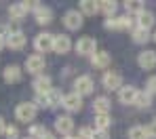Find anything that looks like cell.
Wrapping results in <instances>:
<instances>
[{
	"label": "cell",
	"mask_w": 156,
	"mask_h": 139,
	"mask_svg": "<svg viewBox=\"0 0 156 139\" xmlns=\"http://www.w3.org/2000/svg\"><path fill=\"white\" fill-rule=\"evenodd\" d=\"M36 114H38V108H36V103H32V101H23V103H19L17 108H15V118L19 120V122H34L36 120Z\"/></svg>",
	"instance_id": "cell-1"
},
{
	"label": "cell",
	"mask_w": 156,
	"mask_h": 139,
	"mask_svg": "<svg viewBox=\"0 0 156 139\" xmlns=\"http://www.w3.org/2000/svg\"><path fill=\"white\" fill-rule=\"evenodd\" d=\"M26 34L21 32V30L13 28V30H6V34H4V42H6V47L9 49H13V51H21L23 47H26Z\"/></svg>",
	"instance_id": "cell-2"
},
{
	"label": "cell",
	"mask_w": 156,
	"mask_h": 139,
	"mask_svg": "<svg viewBox=\"0 0 156 139\" xmlns=\"http://www.w3.org/2000/svg\"><path fill=\"white\" fill-rule=\"evenodd\" d=\"M53 38H55V34H49V32L36 34V38H34V49L38 51V55L53 51Z\"/></svg>",
	"instance_id": "cell-3"
},
{
	"label": "cell",
	"mask_w": 156,
	"mask_h": 139,
	"mask_svg": "<svg viewBox=\"0 0 156 139\" xmlns=\"http://www.w3.org/2000/svg\"><path fill=\"white\" fill-rule=\"evenodd\" d=\"M74 49H76L78 55H95V53H97V42H95V38H91V36H82V38H78Z\"/></svg>",
	"instance_id": "cell-4"
},
{
	"label": "cell",
	"mask_w": 156,
	"mask_h": 139,
	"mask_svg": "<svg viewBox=\"0 0 156 139\" xmlns=\"http://www.w3.org/2000/svg\"><path fill=\"white\" fill-rule=\"evenodd\" d=\"M55 131L61 137H72V133H74V120H72V116H57L55 118Z\"/></svg>",
	"instance_id": "cell-5"
},
{
	"label": "cell",
	"mask_w": 156,
	"mask_h": 139,
	"mask_svg": "<svg viewBox=\"0 0 156 139\" xmlns=\"http://www.w3.org/2000/svg\"><path fill=\"white\" fill-rule=\"evenodd\" d=\"M105 28L108 30H131L133 28V19L129 15H114L105 19Z\"/></svg>",
	"instance_id": "cell-6"
},
{
	"label": "cell",
	"mask_w": 156,
	"mask_h": 139,
	"mask_svg": "<svg viewBox=\"0 0 156 139\" xmlns=\"http://www.w3.org/2000/svg\"><path fill=\"white\" fill-rule=\"evenodd\" d=\"M93 86H95V82H93V78L91 76H87V74H82V76H78L76 80H74V93L76 95H91L93 93Z\"/></svg>",
	"instance_id": "cell-7"
},
{
	"label": "cell",
	"mask_w": 156,
	"mask_h": 139,
	"mask_svg": "<svg viewBox=\"0 0 156 139\" xmlns=\"http://www.w3.org/2000/svg\"><path fill=\"white\" fill-rule=\"evenodd\" d=\"M44 65H47V61H44V57L38 55V53H34V55H30L26 59V70L30 74H44Z\"/></svg>",
	"instance_id": "cell-8"
},
{
	"label": "cell",
	"mask_w": 156,
	"mask_h": 139,
	"mask_svg": "<svg viewBox=\"0 0 156 139\" xmlns=\"http://www.w3.org/2000/svg\"><path fill=\"white\" fill-rule=\"evenodd\" d=\"M72 47H74V44H72V40H70L68 34H55V38H53V51H55V53L66 55V53H70Z\"/></svg>",
	"instance_id": "cell-9"
},
{
	"label": "cell",
	"mask_w": 156,
	"mask_h": 139,
	"mask_svg": "<svg viewBox=\"0 0 156 139\" xmlns=\"http://www.w3.org/2000/svg\"><path fill=\"white\" fill-rule=\"evenodd\" d=\"M21 76H23V70L17 65V63H9L2 72V78L6 84H15V82H21Z\"/></svg>",
	"instance_id": "cell-10"
},
{
	"label": "cell",
	"mask_w": 156,
	"mask_h": 139,
	"mask_svg": "<svg viewBox=\"0 0 156 139\" xmlns=\"http://www.w3.org/2000/svg\"><path fill=\"white\" fill-rule=\"evenodd\" d=\"M84 15L80 13V11H76V9H72V11H68L66 15H63V26L68 30H80L82 28V19Z\"/></svg>",
	"instance_id": "cell-11"
},
{
	"label": "cell",
	"mask_w": 156,
	"mask_h": 139,
	"mask_svg": "<svg viewBox=\"0 0 156 139\" xmlns=\"http://www.w3.org/2000/svg\"><path fill=\"white\" fill-rule=\"evenodd\" d=\"M101 82H104L105 91H120L122 89V76L118 72H105Z\"/></svg>",
	"instance_id": "cell-12"
},
{
	"label": "cell",
	"mask_w": 156,
	"mask_h": 139,
	"mask_svg": "<svg viewBox=\"0 0 156 139\" xmlns=\"http://www.w3.org/2000/svg\"><path fill=\"white\" fill-rule=\"evenodd\" d=\"M32 86H34L36 95H40V93H49V91L53 89V78L49 76V74H38V76L34 78Z\"/></svg>",
	"instance_id": "cell-13"
},
{
	"label": "cell",
	"mask_w": 156,
	"mask_h": 139,
	"mask_svg": "<svg viewBox=\"0 0 156 139\" xmlns=\"http://www.w3.org/2000/svg\"><path fill=\"white\" fill-rule=\"evenodd\" d=\"M61 106H63L68 112H80L82 110V97L76 95V93H68V95H63Z\"/></svg>",
	"instance_id": "cell-14"
},
{
	"label": "cell",
	"mask_w": 156,
	"mask_h": 139,
	"mask_svg": "<svg viewBox=\"0 0 156 139\" xmlns=\"http://www.w3.org/2000/svg\"><path fill=\"white\" fill-rule=\"evenodd\" d=\"M137 63L141 70H154L156 68V51H141L137 55Z\"/></svg>",
	"instance_id": "cell-15"
},
{
	"label": "cell",
	"mask_w": 156,
	"mask_h": 139,
	"mask_svg": "<svg viewBox=\"0 0 156 139\" xmlns=\"http://www.w3.org/2000/svg\"><path fill=\"white\" fill-rule=\"evenodd\" d=\"M34 17H36V23H38V26H49V23L53 21V11H51V6L38 4V9L34 11Z\"/></svg>",
	"instance_id": "cell-16"
},
{
	"label": "cell",
	"mask_w": 156,
	"mask_h": 139,
	"mask_svg": "<svg viewBox=\"0 0 156 139\" xmlns=\"http://www.w3.org/2000/svg\"><path fill=\"white\" fill-rule=\"evenodd\" d=\"M137 89L135 86H122L120 91H118V99H120V103H125V106H129V103H133L135 106V99H137Z\"/></svg>",
	"instance_id": "cell-17"
},
{
	"label": "cell",
	"mask_w": 156,
	"mask_h": 139,
	"mask_svg": "<svg viewBox=\"0 0 156 139\" xmlns=\"http://www.w3.org/2000/svg\"><path fill=\"white\" fill-rule=\"evenodd\" d=\"M27 13H30V11H27L26 2H15V4H11V6H9V17H11V19H15V21H21Z\"/></svg>",
	"instance_id": "cell-18"
},
{
	"label": "cell",
	"mask_w": 156,
	"mask_h": 139,
	"mask_svg": "<svg viewBox=\"0 0 156 139\" xmlns=\"http://www.w3.org/2000/svg\"><path fill=\"white\" fill-rule=\"evenodd\" d=\"M91 65L95 70H105L110 65V55L105 51H97L95 55H91Z\"/></svg>",
	"instance_id": "cell-19"
},
{
	"label": "cell",
	"mask_w": 156,
	"mask_h": 139,
	"mask_svg": "<svg viewBox=\"0 0 156 139\" xmlns=\"http://www.w3.org/2000/svg\"><path fill=\"white\" fill-rule=\"evenodd\" d=\"M154 21L156 19H154V13H152V11H146V9H144V11L137 15V28L150 30L152 26H154Z\"/></svg>",
	"instance_id": "cell-20"
},
{
	"label": "cell",
	"mask_w": 156,
	"mask_h": 139,
	"mask_svg": "<svg viewBox=\"0 0 156 139\" xmlns=\"http://www.w3.org/2000/svg\"><path fill=\"white\" fill-rule=\"evenodd\" d=\"M110 99L108 97H95V101H93V110L95 114H110Z\"/></svg>",
	"instance_id": "cell-21"
},
{
	"label": "cell",
	"mask_w": 156,
	"mask_h": 139,
	"mask_svg": "<svg viewBox=\"0 0 156 139\" xmlns=\"http://www.w3.org/2000/svg\"><path fill=\"white\" fill-rule=\"evenodd\" d=\"M80 13H82V15H97V13H99V2L82 0V2H80Z\"/></svg>",
	"instance_id": "cell-22"
},
{
	"label": "cell",
	"mask_w": 156,
	"mask_h": 139,
	"mask_svg": "<svg viewBox=\"0 0 156 139\" xmlns=\"http://www.w3.org/2000/svg\"><path fill=\"white\" fill-rule=\"evenodd\" d=\"M112 124L110 114H95V131H108Z\"/></svg>",
	"instance_id": "cell-23"
},
{
	"label": "cell",
	"mask_w": 156,
	"mask_h": 139,
	"mask_svg": "<svg viewBox=\"0 0 156 139\" xmlns=\"http://www.w3.org/2000/svg\"><path fill=\"white\" fill-rule=\"evenodd\" d=\"M131 36H133V40H135L137 44H144V42H148V40H150V30H144V28H133Z\"/></svg>",
	"instance_id": "cell-24"
},
{
	"label": "cell",
	"mask_w": 156,
	"mask_h": 139,
	"mask_svg": "<svg viewBox=\"0 0 156 139\" xmlns=\"http://www.w3.org/2000/svg\"><path fill=\"white\" fill-rule=\"evenodd\" d=\"M135 106L137 108H150L152 106V95L148 91H139L137 93V99H135Z\"/></svg>",
	"instance_id": "cell-25"
},
{
	"label": "cell",
	"mask_w": 156,
	"mask_h": 139,
	"mask_svg": "<svg viewBox=\"0 0 156 139\" xmlns=\"http://www.w3.org/2000/svg\"><path fill=\"white\" fill-rule=\"evenodd\" d=\"M116 9H118V4H116L114 0H104V2H99V11L105 13L108 17H114V15H116Z\"/></svg>",
	"instance_id": "cell-26"
},
{
	"label": "cell",
	"mask_w": 156,
	"mask_h": 139,
	"mask_svg": "<svg viewBox=\"0 0 156 139\" xmlns=\"http://www.w3.org/2000/svg\"><path fill=\"white\" fill-rule=\"evenodd\" d=\"M129 139H150V137H148L146 127L135 124V127H131V129H129Z\"/></svg>",
	"instance_id": "cell-27"
},
{
	"label": "cell",
	"mask_w": 156,
	"mask_h": 139,
	"mask_svg": "<svg viewBox=\"0 0 156 139\" xmlns=\"http://www.w3.org/2000/svg\"><path fill=\"white\" fill-rule=\"evenodd\" d=\"M125 9H127V15H139L141 11H144V4L139 2V0H129V2H125Z\"/></svg>",
	"instance_id": "cell-28"
},
{
	"label": "cell",
	"mask_w": 156,
	"mask_h": 139,
	"mask_svg": "<svg viewBox=\"0 0 156 139\" xmlns=\"http://www.w3.org/2000/svg\"><path fill=\"white\" fill-rule=\"evenodd\" d=\"M61 101H63L61 91H59V89H51V91H49V106H51V108H57V106H61Z\"/></svg>",
	"instance_id": "cell-29"
},
{
	"label": "cell",
	"mask_w": 156,
	"mask_h": 139,
	"mask_svg": "<svg viewBox=\"0 0 156 139\" xmlns=\"http://www.w3.org/2000/svg\"><path fill=\"white\" fill-rule=\"evenodd\" d=\"M44 133H47V129L42 124H32L30 127V139H40Z\"/></svg>",
	"instance_id": "cell-30"
},
{
	"label": "cell",
	"mask_w": 156,
	"mask_h": 139,
	"mask_svg": "<svg viewBox=\"0 0 156 139\" xmlns=\"http://www.w3.org/2000/svg\"><path fill=\"white\" fill-rule=\"evenodd\" d=\"M36 108H51L49 106V93H40V95H36Z\"/></svg>",
	"instance_id": "cell-31"
},
{
	"label": "cell",
	"mask_w": 156,
	"mask_h": 139,
	"mask_svg": "<svg viewBox=\"0 0 156 139\" xmlns=\"http://www.w3.org/2000/svg\"><path fill=\"white\" fill-rule=\"evenodd\" d=\"M4 137H6V139H19V131H17V127H15V124H6Z\"/></svg>",
	"instance_id": "cell-32"
},
{
	"label": "cell",
	"mask_w": 156,
	"mask_h": 139,
	"mask_svg": "<svg viewBox=\"0 0 156 139\" xmlns=\"http://www.w3.org/2000/svg\"><path fill=\"white\" fill-rule=\"evenodd\" d=\"M93 135H95V131L91 127H82L78 131V139H93Z\"/></svg>",
	"instance_id": "cell-33"
},
{
	"label": "cell",
	"mask_w": 156,
	"mask_h": 139,
	"mask_svg": "<svg viewBox=\"0 0 156 139\" xmlns=\"http://www.w3.org/2000/svg\"><path fill=\"white\" fill-rule=\"evenodd\" d=\"M146 91H148L150 95H154V93H156V76H150V78H148V84H146Z\"/></svg>",
	"instance_id": "cell-34"
},
{
	"label": "cell",
	"mask_w": 156,
	"mask_h": 139,
	"mask_svg": "<svg viewBox=\"0 0 156 139\" xmlns=\"http://www.w3.org/2000/svg\"><path fill=\"white\" fill-rule=\"evenodd\" d=\"M146 131H148V137H150V139H156V118L146 127Z\"/></svg>",
	"instance_id": "cell-35"
},
{
	"label": "cell",
	"mask_w": 156,
	"mask_h": 139,
	"mask_svg": "<svg viewBox=\"0 0 156 139\" xmlns=\"http://www.w3.org/2000/svg\"><path fill=\"white\" fill-rule=\"evenodd\" d=\"M93 139H110V133L108 131H95Z\"/></svg>",
	"instance_id": "cell-36"
},
{
	"label": "cell",
	"mask_w": 156,
	"mask_h": 139,
	"mask_svg": "<svg viewBox=\"0 0 156 139\" xmlns=\"http://www.w3.org/2000/svg\"><path fill=\"white\" fill-rule=\"evenodd\" d=\"M4 131H6V122H4V118L0 116V135H4Z\"/></svg>",
	"instance_id": "cell-37"
},
{
	"label": "cell",
	"mask_w": 156,
	"mask_h": 139,
	"mask_svg": "<svg viewBox=\"0 0 156 139\" xmlns=\"http://www.w3.org/2000/svg\"><path fill=\"white\" fill-rule=\"evenodd\" d=\"M4 47H6V42H4V34H2V32H0V51H2V49H4Z\"/></svg>",
	"instance_id": "cell-38"
},
{
	"label": "cell",
	"mask_w": 156,
	"mask_h": 139,
	"mask_svg": "<svg viewBox=\"0 0 156 139\" xmlns=\"http://www.w3.org/2000/svg\"><path fill=\"white\" fill-rule=\"evenodd\" d=\"M40 139H55V135H53V133H49V131H47V133H44V135H42V137Z\"/></svg>",
	"instance_id": "cell-39"
},
{
	"label": "cell",
	"mask_w": 156,
	"mask_h": 139,
	"mask_svg": "<svg viewBox=\"0 0 156 139\" xmlns=\"http://www.w3.org/2000/svg\"><path fill=\"white\" fill-rule=\"evenodd\" d=\"M63 139H78V137H63Z\"/></svg>",
	"instance_id": "cell-40"
},
{
	"label": "cell",
	"mask_w": 156,
	"mask_h": 139,
	"mask_svg": "<svg viewBox=\"0 0 156 139\" xmlns=\"http://www.w3.org/2000/svg\"><path fill=\"white\" fill-rule=\"evenodd\" d=\"M152 38H154V40H156V32H154V36H152Z\"/></svg>",
	"instance_id": "cell-41"
},
{
	"label": "cell",
	"mask_w": 156,
	"mask_h": 139,
	"mask_svg": "<svg viewBox=\"0 0 156 139\" xmlns=\"http://www.w3.org/2000/svg\"><path fill=\"white\" fill-rule=\"evenodd\" d=\"M26 139H30V137H26Z\"/></svg>",
	"instance_id": "cell-42"
}]
</instances>
